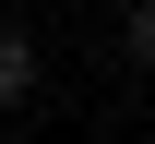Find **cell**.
<instances>
[{
  "mask_svg": "<svg viewBox=\"0 0 155 144\" xmlns=\"http://www.w3.org/2000/svg\"><path fill=\"white\" fill-rule=\"evenodd\" d=\"M24 96H36V36L0 24V108H24Z\"/></svg>",
  "mask_w": 155,
  "mask_h": 144,
  "instance_id": "cell-1",
  "label": "cell"
},
{
  "mask_svg": "<svg viewBox=\"0 0 155 144\" xmlns=\"http://www.w3.org/2000/svg\"><path fill=\"white\" fill-rule=\"evenodd\" d=\"M119 48H131V72H155V0H131V24H119Z\"/></svg>",
  "mask_w": 155,
  "mask_h": 144,
  "instance_id": "cell-2",
  "label": "cell"
}]
</instances>
